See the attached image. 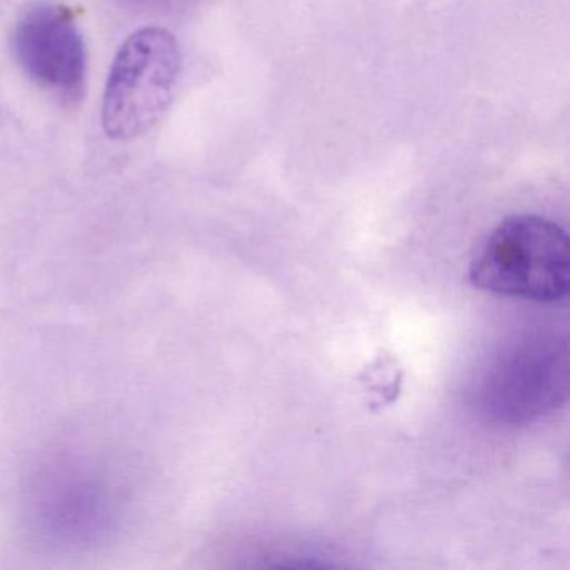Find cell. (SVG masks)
Instances as JSON below:
<instances>
[{
	"instance_id": "6da1fadb",
	"label": "cell",
	"mask_w": 570,
	"mask_h": 570,
	"mask_svg": "<svg viewBox=\"0 0 570 570\" xmlns=\"http://www.w3.org/2000/svg\"><path fill=\"white\" fill-rule=\"evenodd\" d=\"M569 236L539 215L503 219L470 263L475 288L493 295L556 303L569 295Z\"/></svg>"
},
{
	"instance_id": "7a4b0ae2",
	"label": "cell",
	"mask_w": 570,
	"mask_h": 570,
	"mask_svg": "<svg viewBox=\"0 0 570 570\" xmlns=\"http://www.w3.org/2000/svg\"><path fill=\"white\" fill-rule=\"evenodd\" d=\"M181 61L178 41L166 29L142 28L122 42L102 95L108 138L135 141L161 121L175 98Z\"/></svg>"
},
{
	"instance_id": "3957f363",
	"label": "cell",
	"mask_w": 570,
	"mask_h": 570,
	"mask_svg": "<svg viewBox=\"0 0 570 570\" xmlns=\"http://www.w3.org/2000/svg\"><path fill=\"white\" fill-rule=\"evenodd\" d=\"M12 52L26 76L66 105L85 98L88 52L81 29L66 6H31L12 29Z\"/></svg>"
}]
</instances>
